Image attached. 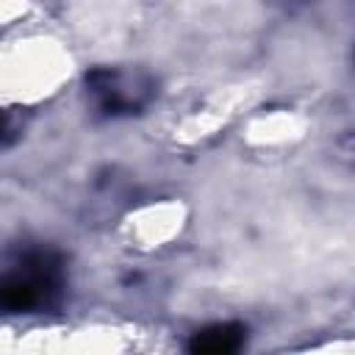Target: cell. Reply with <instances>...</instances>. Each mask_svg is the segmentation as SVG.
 <instances>
[{"label":"cell","instance_id":"cell-3","mask_svg":"<svg viewBox=\"0 0 355 355\" xmlns=\"http://www.w3.org/2000/svg\"><path fill=\"white\" fill-rule=\"evenodd\" d=\"M247 347V327L241 322H211L191 333L186 355H241Z\"/></svg>","mask_w":355,"mask_h":355},{"label":"cell","instance_id":"cell-1","mask_svg":"<svg viewBox=\"0 0 355 355\" xmlns=\"http://www.w3.org/2000/svg\"><path fill=\"white\" fill-rule=\"evenodd\" d=\"M64 291V261L50 247L19 252L0 272V311L33 313L50 308Z\"/></svg>","mask_w":355,"mask_h":355},{"label":"cell","instance_id":"cell-2","mask_svg":"<svg viewBox=\"0 0 355 355\" xmlns=\"http://www.w3.org/2000/svg\"><path fill=\"white\" fill-rule=\"evenodd\" d=\"M83 94L94 116L128 119L144 114L153 105L158 94V80L144 67H130V64L92 67L83 75Z\"/></svg>","mask_w":355,"mask_h":355},{"label":"cell","instance_id":"cell-4","mask_svg":"<svg viewBox=\"0 0 355 355\" xmlns=\"http://www.w3.org/2000/svg\"><path fill=\"white\" fill-rule=\"evenodd\" d=\"M14 136H17V133H14V119H11L6 111H0V147H6Z\"/></svg>","mask_w":355,"mask_h":355}]
</instances>
